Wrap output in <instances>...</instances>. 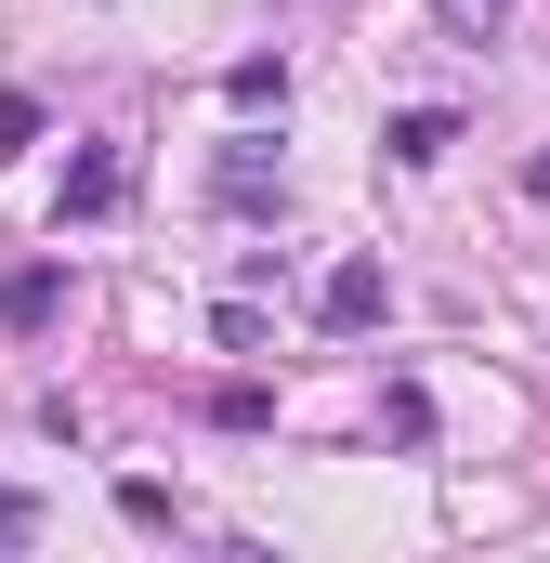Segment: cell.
Returning a JSON list of instances; mask_svg holds the SVG:
<instances>
[{"instance_id":"cell-1","label":"cell","mask_w":550,"mask_h":563,"mask_svg":"<svg viewBox=\"0 0 550 563\" xmlns=\"http://www.w3.org/2000/svg\"><path fill=\"white\" fill-rule=\"evenodd\" d=\"M53 314H66V263H13V276H0V328H13V341H40Z\"/></svg>"},{"instance_id":"cell-2","label":"cell","mask_w":550,"mask_h":563,"mask_svg":"<svg viewBox=\"0 0 550 563\" xmlns=\"http://www.w3.org/2000/svg\"><path fill=\"white\" fill-rule=\"evenodd\" d=\"M381 301H394L381 263H328V288H315V314H328V328H381Z\"/></svg>"},{"instance_id":"cell-3","label":"cell","mask_w":550,"mask_h":563,"mask_svg":"<svg viewBox=\"0 0 550 563\" xmlns=\"http://www.w3.org/2000/svg\"><path fill=\"white\" fill-rule=\"evenodd\" d=\"M119 197H132V157H119V144H92V157L66 170V223H106Z\"/></svg>"},{"instance_id":"cell-4","label":"cell","mask_w":550,"mask_h":563,"mask_svg":"<svg viewBox=\"0 0 550 563\" xmlns=\"http://www.w3.org/2000/svg\"><path fill=\"white\" fill-rule=\"evenodd\" d=\"M119 511H132L144 538H170V525H184V498H170V485H144V472H132V485H119Z\"/></svg>"},{"instance_id":"cell-5","label":"cell","mask_w":550,"mask_h":563,"mask_svg":"<svg viewBox=\"0 0 550 563\" xmlns=\"http://www.w3.org/2000/svg\"><path fill=\"white\" fill-rule=\"evenodd\" d=\"M210 420H223V432H263L275 394H263V380H223V394H210Z\"/></svg>"},{"instance_id":"cell-6","label":"cell","mask_w":550,"mask_h":563,"mask_svg":"<svg viewBox=\"0 0 550 563\" xmlns=\"http://www.w3.org/2000/svg\"><path fill=\"white\" fill-rule=\"evenodd\" d=\"M446 144H459V119H446V106H419V119H394V157H446Z\"/></svg>"},{"instance_id":"cell-7","label":"cell","mask_w":550,"mask_h":563,"mask_svg":"<svg viewBox=\"0 0 550 563\" xmlns=\"http://www.w3.org/2000/svg\"><path fill=\"white\" fill-rule=\"evenodd\" d=\"M40 144V92H0V157H26Z\"/></svg>"},{"instance_id":"cell-8","label":"cell","mask_w":550,"mask_h":563,"mask_svg":"<svg viewBox=\"0 0 550 563\" xmlns=\"http://www.w3.org/2000/svg\"><path fill=\"white\" fill-rule=\"evenodd\" d=\"M40 538V511H26V485H0V551H26Z\"/></svg>"},{"instance_id":"cell-9","label":"cell","mask_w":550,"mask_h":563,"mask_svg":"<svg viewBox=\"0 0 550 563\" xmlns=\"http://www.w3.org/2000/svg\"><path fill=\"white\" fill-rule=\"evenodd\" d=\"M446 13H459V26H498V13H512V0H446Z\"/></svg>"}]
</instances>
